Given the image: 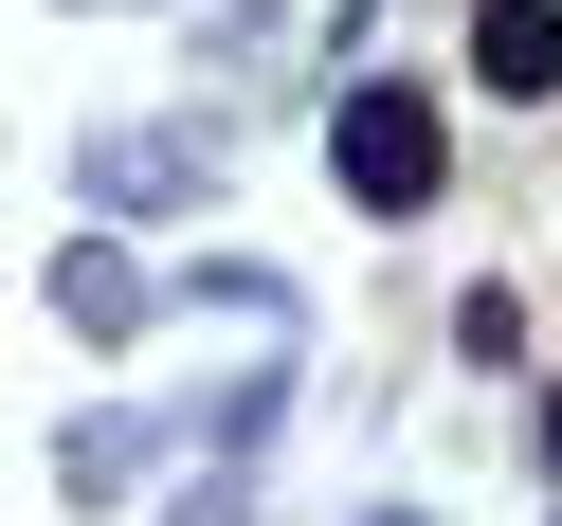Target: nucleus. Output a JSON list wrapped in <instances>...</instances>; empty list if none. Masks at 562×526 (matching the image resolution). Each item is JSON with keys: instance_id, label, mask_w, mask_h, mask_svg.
I'll return each mask as SVG.
<instances>
[{"instance_id": "1", "label": "nucleus", "mask_w": 562, "mask_h": 526, "mask_svg": "<svg viewBox=\"0 0 562 526\" xmlns=\"http://www.w3.org/2000/svg\"><path fill=\"white\" fill-rule=\"evenodd\" d=\"M436 110H417V91H345V200H381V219H417V200H436Z\"/></svg>"}, {"instance_id": "2", "label": "nucleus", "mask_w": 562, "mask_h": 526, "mask_svg": "<svg viewBox=\"0 0 562 526\" xmlns=\"http://www.w3.org/2000/svg\"><path fill=\"white\" fill-rule=\"evenodd\" d=\"M472 74L490 91H562V0H472Z\"/></svg>"}, {"instance_id": "3", "label": "nucleus", "mask_w": 562, "mask_h": 526, "mask_svg": "<svg viewBox=\"0 0 562 526\" xmlns=\"http://www.w3.org/2000/svg\"><path fill=\"white\" fill-rule=\"evenodd\" d=\"M544 454H562V400H544Z\"/></svg>"}]
</instances>
